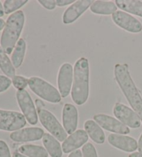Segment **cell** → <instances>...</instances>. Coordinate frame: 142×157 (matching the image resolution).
<instances>
[{
    "label": "cell",
    "mask_w": 142,
    "mask_h": 157,
    "mask_svg": "<svg viewBox=\"0 0 142 157\" xmlns=\"http://www.w3.org/2000/svg\"><path fill=\"white\" fill-rule=\"evenodd\" d=\"M85 130L93 141L97 144H103L105 140V135L101 128L93 120H87L84 124Z\"/></svg>",
    "instance_id": "obj_17"
},
{
    "label": "cell",
    "mask_w": 142,
    "mask_h": 157,
    "mask_svg": "<svg viewBox=\"0 0 142 157\" xmlns=\"http://www.w3.org/2000/svg\"><path fill=\"white\" fill-rule=\"evenodd\" d=\"M78 121V113L76 107L72 104H65L62 109V124L68 134H72L76 132Z\"/></svg>",
    "instance_id": "obj_16"
},
{
    "label": "cell",
    "mask_w": 142,
    "mask_h": 157,
    "mask_svg": "<svg viewBox=\"0 0 142 157\" xmlns=\"http://www.w3.org/2000/svg\"><path fill=\"white\" fill-rule=\"evenodd\" d=\"M114 78L125 98L142 122V98L131 77L126 64H116L114 69Z\"/></svg>",
    "instance_id": "obj_1"
},
{
    "label": "cell",
    "mask_w": 142,
    "mask_h": 157,
    "mask_svg": "<svg viewBox=\"0 0 142 157\" xmlns=\"http://www.w3.org/2000/svg\"><path fill=\"white\" fill-rule=\"evenodd\" d=\"M40 5L45 8L46 9L49 10H52L53 9H55V8L56 6V3L55 0H39L38 1Z\"/></svg>",
    "instance_id": "obj_29"
},
{
    "label": "cell",
    "mask_w": 142,
    "mask_h": 157,
    "mask_svg": "<svg viewBox=\"0 0 142 157\" xmlns=\"http://www.w3.org/2000/svg\"><path fill=\"white\" fill-rule=\"evenodd\" d=\"M68 157H83V154L81 150H77L71 152Z\"/></svg>",
    "instance_id": "obj_31"
},
{
    "label": "cell",
    "mask_w": 142,
    "mask_h": 157,
    "mask_svg": "<svg viewBox=\"0 0 142 157\" xmlns=\"http://www.w3.org/2000/svg\"><path fill=\"white\" fill-rule=\"evenodd\" d=\"M138 150H139V152L142 153V134H141L140 137H139V139L138 141Z\"/></svg>",
    "instance_id": "obj_33"
},
{
    "label": "cell",
    "mask_w": 142,
    "mask_h": 157,
    "mask_svg": "<svg viewBox=\"0 0 142 157\" xmlns=\"http://www.w3.org/2000/svg\"><path fill=\"white\" fill-rule=\"evenodd\" d=\"M112 19L119 27L130 33H138L142 31V24L140 21L123 10H116L112 15Z\"/></svg>",
    "instance_id": "obj_9"
},
{
    "label": "cell",
    "mask_w": 142,
    "mask_h": 157,
    "mask_svg": "<svg viewBox=\"0 0 142 157\" xmlns=\"http://www.w3.org/2000/svg\"><path fill=\"white\" fill-rule=\"evenodd\" d=\"M94 1L92 0H78L71 4L65 10L62 15V21L65 24H69L78 19L91 6Z\"/></svg>",
    "instance_id": "obj_12"
},
{
    "label": "cell",
    "mask_w": 142,
    "mask_h": 157,
    "mask_svg": "<svg viewBox=\"0 0 142 157\" xmlns=\"http://www.w3.org/2000/svg\"><path fill=\"white\" fill-rule=\"evenodd\" d=\"M19 152L28 157H48L49 154L45 147L40 145L27 144L18 148Z\"/></svg>",
    "instance_id": "obj_22"
},
{
    "label": "cell",
    "mask_w": 142,
    "mask_h": 157,
    "mask_svg": "<svg viewBox=\"0 0 142 157\" xmlns=\"http://www.w3.org/2000/svg\"><path fill=\"white\" fill-rule=\"evenodd\" d=\"M89 136L83 129H78L73 134H70L62 144V151L65 154L71 153L77 150L88 140Z\"/></svg>",
    "instance_id": "obj_14"
},
{
    "label": "cell",
    "mask_w": 142,
    "mask_h": 157,
    "mask_svg": "<svg viewBox=\"0 0 142 157\" xmlns=\"http://www.w3.org/2000/svg\"><path fill=\"white\" fill-rule=\"evenodd\" d=\"M26 50V44L23 38L19 40L11 56V62L15 68L20 67L23 63Z\"/></svg>",
    "instance_id": "obj_21"
},
{
    "label": "cell",
    "mask_w": 142,
    "mask_h": 157,
    "mask_svg": "<svg viewBox=\"0 0 142 157\" xmlns=\"http://www.w3.org/2000/svg\"><path fill=\"white\" fill-rule=\"evenodd\" d=\"M28 1L27 0H6L4 3V13L9 15L24 6Z\"/></svg>",
    "instance_id": "obj_24"
},
{
    "label": "cell",
    "mask_w": 142,
    "mask_h": 157,
    "mask_svg": "<svg viewBox=\"0 0 142 157\" xmlns=\"http://www.w3.org/2000/svg\"><path fill=\"white\" fill-rule=\"evenodd\" d=\"M116 6L124 12L142 17V1L139 0H116Z\"/></svg>",
    "instance_id": "obj_19"
},
{
    "label": "cell",
    "mask_w": 142,
    "mask_h": 157,
    "mask_svg": "<svg viewBox=\"0 0 142 157\" xmlns=\"http://www.w3.org/2000/svg\"><path fill=\"white\" fill-rule=\"evenodd\" d=\"M81 151L83 157H98L96 148L91 143H85L83 146Z\"/></svg>",
    "instance_id": "obj_26"
},
{
    "label": "cell",
    "mask_w": 142,
    "mask_h": 157,
    "mask_svg": "<svg viewBox=\"0 0 142 157\" xmlns=\"http://www.w3.org/2000/svg\"><path fill=\"white\" fill-rule=\"evenodd\" d=\"M29 86L34 93L45 101L51 103H58L62 97L55 86L39 77H31L29 79Z\"/></svg>",
    "instance_id": "obj_4"
},
{
    "label": "cell",
    "mask_w": 142,
    "mask_h": 157,
    "mask_svg": "<svg viewBox=\"0 0 142 157\" xmlns=\"http://www.w3.org/2000/svg\"><path fill=\"white\" fill-rule=\"evenodd\" d=\"M73 80V68L69 63H64L59 69L58 74V91L62 98L69 95Z\"/></svg>",
    "instance_id": "obj_11"
},
{
    "label": "cell",
    "mask_w": 142,
    "mask_h": 157,
    "mask_svg": "<svg viewBox=\"0 0 142 157\" xmlns=\"http://www.w3.org/2000/svg\"><path fill=\"white\" fill-rule=\"evenodd\" d=\"M90 10L98 15H112L117 10V6L114 2L112 1H94L90 6Z\"/></svg>",
    "instance_id": "obj_20"
},
{
    "label": "cell",
    "mask_w": 142,
    "mask_h": 157,
    "mask_svg": "<svg viewBox=\"0 0 142 157\" xmlns=\"http://www.w3.org/2000/svg\"><path fill=\"white\" fill-rule=\"evenodd\" d=\"M12 84V80L9 77L0 75V93L6 91Z\"/></svg>",
    "instance_id": "obj_27"
},
{
    "label": "cell",
    "mask_w": 142,
    "mask_h": 157,
    "mask_svg": "<svg viewBox=\"0 0 142 157\" xmlns=\"http://www.w3.org/2000/svg\"><path fill=\"white\" fill-rule=\"evenodd\" d=\"M128 157H142L141 152H133L130 154Z\"/></svg>",
    "instance_id": "obj_34"
},
{
    "label": "cell",
    "mask_w": 142,
    "mask_h": 157,
    "mask_svg": "<svg viewBox=\"0 0 142 157\" xmlns=\"http://www.w3.org/2000/svg\"><path fill=\"white\" fill-rule=\"evenodd\" d=\"M89 94V64L86 58H81L73 67L72 98L76 105L85 103Z\"/></svg>",
    "instance_id": "obj_2"
},
{
    "label": "cell",
    "mask_w": 142,
    "mask_h": 157,
    "mask_svg": "<svg viewBox=\"0 0 142 157\" xmlns=\"http://www.w3.org/2000/svg\"><path fill=\"white\" fill-rule=\"evenodd\" d=\"M0 69L9 78H13L15 76V68L1 46H0Z\"/></svg>",
    "instance_id": "obj_23"
},
{
    "label": "cell",
    "mask_w": 142,
    "mask_h": 157,
    "mask_svg": "<svg viewBox=\"0 0 142 157\" xmlns=\"http://www.w3.org/2000/svg\"><path fill=\"white\" fill-rule=\"evenodd\" d=\"M42 143L51 157H62V149L58 140L52 135L45 133L42 137Z\"/></svg>",
    "instance_id": "obj_18"
},
{
    "label": "cell",
    "mask_w": 142,
    "mask_h": 157,
    "mask_svg": "<svg viewBox=\"0 0 142 157\" xmlns=\"http://www.w3.org/2000/svg\"><path fill=\"white\" fill-rule=\"evenodd\" d=\"M24 21L25 16L22 10H18L13 13L7 19L2 33L0 44L4 52L8 55L13 53L16 44L20 39Z\"/></svg>",
    "instance_id": "obj_3"
},
{
    "label": "cell",
    "mask_w": 142,
    "mask_h": 157,
    "mask_svg": "<svg viewBox=\"0 0 142 157\" xmlns=\"http://www.w3.org/2000/svg\"><path fill=\"white\" fill-rule=\"evenodd\" d=\"M35 105H36L37 108H44V107H45V104H44V102L41 101V100H39V99L35 100Z\"/></svg>",
    "instance_id": "obj_32"
},
{
    "label": "cell",
    "mask_w": 142,
    "mask_h": 157,
    "mask_svg": "<svg viewBox=\"0 0 142 157\" xmlns=\"http://www.w3.org/2000/svg\"><path fill=\"white\" fill-rule=\"evenodd\" d=\"M4 15V7L2 6V4L0 2V17H3Z\"/></svg>",
    "instance_id": "obj_37"
},
{
    "label": "cell",
    "mask_w": 142,
    "mask_h": 157,
    "mask_svg": "<svg viewBox=\"0 0 142 157\" xmlns=\"http://www.w3.org/2000/svg\"><path fill=\"white\" fill-rule=\"evenodd\" d=\"M76 1H74V0H56V6L62 7L67 6V5L73 4Z\"/></svg>",
    "instance_id": "obj_30"
},
{
    "label": "cell",
    "mask_w": 142,
    "mask_h": 157,
    "mask_svg": "<svg viewBox=\"0 0 142 157\" xmlns=\"http://www.w3.org/2000/svg\"><path fill=\"white\" fill-rule=\"evenodd\" d=\"M0 157H11L9 146L2 140H0Z\"/></svg>",
    "instance_id": "obj_28"
},
{
    "label": "cell",
    "mask_w": 142,
    "mask_h": 157,
    "mask_svg": "<svg viewBox=\"0 0 142 157\" xmlns=\"http://www.w3.org/2000/svg\"><path fill=\"white\" fill-rule=\"evenodd\" d=\"M94 120L103 129L114 134L125 135L130 132L128 127L110 116L99 113L94 116Z\"/></svg>",
    "instance_id": "obj_10"
},
{
    "label": "cell",
    "mask_w": 142,
    "mask_h": 157,
    "mask_svg": "<svg viewBox=\"0 0 142 157\" xmlns=\"http://www.w3.org/2000/svg\"><path fill=\"white\" fill-rule=\"evenodd\" d=\"M26 124V120L21 113L0 109V130L17 131Z\"/></svg>",
    "instance_id": "obj_6"
},
{
    "label": "cell",
    "mask_w": 142,
    "mask_h": 157,
    "mask_svg": "<svg viewBox=\"0 0 142 157\" xmlns=\"http://www.w3.org/2000/svg\"><path fill=\"white\" fill-rule=\"evenodd\" d=\"M12 157H28V156H24L22 154L18 152V151H15V152L13 153Z\"/></svg>",
    "instance_id": "obj_35"
},
{
    "label": "cell",
    "mask_w": 142,
    "mask_h": 157,
    "mask_svg": "<svg viewBox=\"0 0 142 157\" xmlns=\"http://www.w3.org/2000/svg\"><path fill=\"white\" fill-rule=\"evenodd\" d=\"M5 24H6V23H5L4 20L0 18V31H2V29H4Z\"/></svg>",
    "instance_id": "obj_36"
},
{
    "label": "cell",
    "mask_w": 142,
    "mask_h": 157,
    "mask_svg": "<svg viewBox=\"0 0 142 157\" xmlns=\"http://www.w3.org/2000/svg\"><path fill=\"white\" fill-rule=\"evenodd\" d=\"M16 98L20 109L29 124L35 125L37 123V112L29 92L25 89L18 90Z\"/></svg>",
    "instance_id": "obj_7"
},
{
    "label": "cell",
    "mask_w": 142,
    "mask_h": 157,
    "mask_svg": "<svg viewBox=\"0 0 142 157\" xmlns=\"http://www.w3.org/2000/svg\"><path fill=\"white\" fill-rule=\"evenodd\" d=\"M113 113L123 124L130 128L136 129L141 126V119L132 109L120 102H117L113 108Z\"/></svg>",
    "instance_id": "obj_8"
},
{
    "label": "cell",
    "mask_w": 142,
    "mask_h": 157,
    "mask_svg": "<svg viewBox=\"0 0 142 157\" xmlns=\"http://www.w3.org/2000/svg\"><path fill=\"white\" fill-rule=\"evenodd\" d=\"M108 140L112 146L125 152H133L138 149L137 141L126 135L111 134L108 136Z\"/></svg>",
    "instance_id": "obj_13"
},
{
    "label": "cell",
    "mask_w": 142,
    "mask_h": 157,
    "mask_svg": "<svg viewBox=\"0 0 142 157\" xmlns=\"http://www.w3.org/2000/svg\"><path fill=\"white\" fill-rule=\"evenodd\" d=\"M44 134V130L40 128H26L12 132L10 138L18 143L31 142L42 139Z\"/></svg>",
    "instance_id": "obj_15"
},
{
    "label": "cell",
    "mask_w": 142,
    "mask_h": 157,
    "mask_svg": "<svg viewBox=\"0 0 142 157\" xmlns=\"http://www.w3.org/2000/svg\"><path fill=\"white\" fill-rule=\"evenodd\" d=\"M40 121L42 126L59 141H64L67 133L52 113L44 108H37Z\"/></svg>",
    "instance_id": "obj_5"
},
{
    "label": "cell",
    "mask_w": 142,
    "mask_h": 157,
    "mask_svg": "<svg viewBox=\"0 0 142 157\" xmlns=\"http://www.w3.org/2000/svg\"><path fill=\"white\" fill-rule=\"evenodd\" d=\"M12 83L14 87L18 90H22L29 85V79L22 75H15L12 78Z\"/></svg>",
    "instance_id": "obj_25"
}]
</instances>
